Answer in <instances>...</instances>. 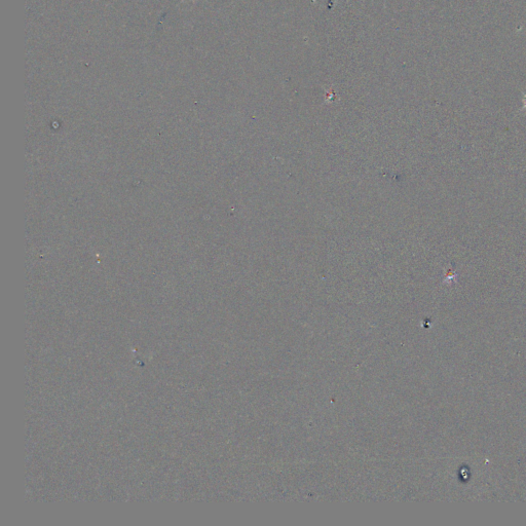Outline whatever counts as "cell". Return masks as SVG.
<instances>
[{"label":"cell","mask_w":526,"mask_h":526,"mask_svg":"<svg viewBox=\"0 0 526 526\" xmlns=\"http://www.w3.org/2000/svg\"><path fill=\"white\" fill-rule=\"evenodd\" d=\"M182 1H184V0H182Z\"/></svg>","instance_id":"obj_1"}]
</instances>
